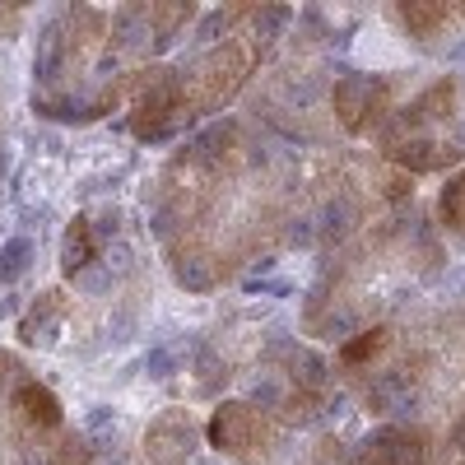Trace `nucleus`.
<instances>
[{"mask_svg":"<svg viewBox=\"0 0 465 465\" xmlns=\"http://www.w3.org/2000/svg\"><path fill=\"white\" fill-rule=\"evenodd\" d=\"M331 103H335V116L344 131L368 135L372 126L391 122V80L386 74H344Z\"/></svg>","mask_w":465,"mask_h":465,"instance_id":"1","label":"nucleus"},{"mask_svg":"<svg viewBox=\"0 0 465 465\" xmlns=\"http://www.w3.org/2000/svg\"><path fill=\"white\" fill-rule=\"evenodd\" d=\"M270 438V419L242 401H232V405H219V414L210 419V442L223 451V456H247L256 451L261 442Z\"/></svg>","mask_w":465,"mask_h":465,"instance_id":"2","label":"nucleus"},{"mask_svg":"<svg viewBox=\"0 0 465 465\" xmlns=\"http://www.w3.org/2000/svg\"><path fill=\"white\" fill-rule=\"evenodd\" d=\"M191 442H196V429L182 410L153 419V429L144 433V460L149 465H186L191 456Z\"/></svg>","mask_w":465,"mask_h":465,"instance_id":"3","label":"nucleus"},{"mask_svg":"<svg viewBox=\"0 0 465 465\" xmlns=\"http://www.w3.org/2000/svg\"><path fill=\"white\" fill-rule=\"evenodd\" d=\"M15 410L28 429H61V401L37 381H19L15 386Z\"/></svg>","mask_w":465,"mask_h":465,"instance_id":"4","label":"nucleus"},{"mask_svg":"<svg viewBox=\"0 0 465 465\" xmlns=\"http://www.w3.org/2000/svg\"><path fill=\"white\" fill-rule=\"evenodd\" d=\"M61 261H65V275H84V270L98 261V238H94V219L89 214L70 219L65 242H61Z\"/></svg>","mask_w":465,"mask_h":465,"instance_id":"5","label":"nucleus"},{"mask_svg":"<svg viewBox=\"0 0 465 465\" xmlns=\"http://www.w3.org/2000/svg\"><path fill=\"white\" fill-rule=\"evenodd\" d=\"M65 317V298L52 289V293H43V298H37V307H33V312L24 317V326H19V340L24 344H52V326Z\"/></svg>","mask_w":465,"mask_h":465,"instance_id":"6","label":"nucleus"},{"mask_svg":"<svg viewBox=\"0 0 465 465\" xmlns=\"http://www.w3.org/2000/svg\"><path fill=\"white\" fill-rule=\"evenodd\" d=\"M386 344H391V331H386V326H372V331H363L359 340H349V344L340 349V363H344V368H359V363H372V359L381 354Z\"/></svg>","mask_w":465,"mask_h":465,"instance_id":"7","label":"nucleus"},{"mask_svg":"<svg viewBox=\"0 0 465 465\" xmlns=\"http://www.w3.org/2000/svg\"><path fill=\"white\" fill-rule=\"evenodd\" d=\"M442 228L465 238V173L442 186Z\"/></svg>","mask_w":465,"mask_h":465,"instance_id":"8","label":"nucleus"},{"mask_svg":"<svg viewBox=\"0 0 465 465\" xmlns=\"http://www.w3.org/2000/svg\"><path fill=\"white\" fill-rule=\"evenodd\" d=\"M28 256H33V238H10L0 247V284H15L28 270Z\"/></svg>","mask_w":465,"mask_h":465,"instance_id":"9","label":"nucleus"}]
</instances>
